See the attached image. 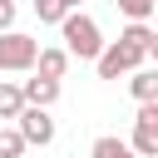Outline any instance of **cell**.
Wrapping results in <instances>:
<instances>
[{"label": "cell", "mask_w": 158, "mask_h": 158, "mask_svg": "<svg viewBox=\"0 0 158 158\" xmlns=\"http://www.w3.org/2000/svg\"><path fill=\"white\" fill-rule=\"evenodd\" d=\"M59 35H64V49H69L74 59H94V64H99V54L109 49L104 35H99V20L84 15V10H69L64 25H59Z\"/></svg>", "instance_id": "cell-1"}, {"label": "cell", "mask_w": 158, "mask_h": 158, "mask_svg": "<svg viewBox=\"0 0 158 158\" xmlns=\"http://www.w3.org/2000/svg\"><path fill=\"white\" fill-rule=\"evenodd\" d=\"M40 64V40L25 35V30H5L0 35V69L5 74H25Z\"/></svg>", "instance_id": "cell-2"}, {"label": "cell", "mask_w": 158, "mask_h": 158, "mask_svg": "<svg viewBox=\"0 0 158 158\" xmlns=\"http://www.w3.org/2000/svg\"><path fill=\"white\" fill-rule=\"evenodd\" d=\"M143 59H148V49H133V44H123V40H114L104 54H99V79H118V74H133V69H143Z\"/></svg>", "instance_id": "cell-3"}, {"label": "cell", "mask_w": 158, "mask_h": 158, "mask_svg": "<svg viewBox=\"0 0 158 158\" xmlns=\"http://www.w3.org/2000/svg\"><path fill=\"white\" fill-rule=\"evenodd\" d=\"M133 153L138 158H158V99L153 104H138V118H133Z\"/></svg>", "instance_id": "cell-4"}, {"label": "cell", "mask_w": 158, "mask_h": 158, "mask_svg": "<svg viewBox=\"0 0 158 158\" xmlns=\"http://www.w3.org/2000/svg\"><path fill=\"white\" fill-rule=\"evenodd\" d=\"M15 128L25 133V143L35 148H44V143H54V118H49V109H40V104H25V114L15 118Z\"/></svg>", "instance_id": "cell-5"}, {"label": "cell", "mask_w": 158, "mask_h": 158, "mask_svg": "<svg viewBox=\"0 0 158 158\" xmlns=\"http://www.w3.org/2000/svg\"><path fill=\"white\" fill-rule=\"evenodd\" d=\"M69 49L64 44H49V49H40V64H35V74H44V79H64L69 74Z\"/></svg>", "instance_id": "cell-6"}, {"label": "cell", "mask_w": 158, "mask_h": 158, "mask_svg": "<svg viewBox=\"0 0 158 158\" xmlns=\"http://www.w3.org/2000/svg\"><path fill=\"white\" fill-rule=\"evenodd\" d=\"M25 84H15V79H0V118H20L25 114Z\"/></svg>", "instance_id": "cell-7"}, {"label": "cell", "mask_w": 158, "mask_h": 158, "mask_svg": "<svg viewBox=\"0 0 158 158\" xmlns=\"http://www.w3.org/2000/svg\"><path fill=\"white\" fill-rule=\"evenodd\" d=\"M25 99H30V104H40V109H49V104L59 99V79H44V74L25 79Z\"/></svg>", "instance_id": "cell-8"}, {"label": "cell", "mask_w": 158, "mask_h": 158, "mask_svg": "<svg viewBox=\"0 0 158 158\" xmlns=\"http://www.w3.org/2000/svg\"><path fill=\"white\" fill-rule=\"evenodd\" d=\"M128 94H133L138 104H153V99H158V69H133V74H128Z\"/></svg>", "instance_id": "cell-9"}, {"label": "cell", "mask_w": 158, "mask_h": 158, "mask_svg": "<svg viewBox=\"0 0 158 158\" xmlns=\"http://www.w3.org/2000/svg\"><path fill=\"white\" fill-rule=\"evenodd\" d=\"M89 158H138V153H133V143H123V138H114V133H104V138H94V148H89Z\"/></svg>", "instance_id": "cell-10"}, {"label": "cell", "mask_w": 158, "mask_h": 158, "mask_svg": "<svg viewBox=\"0 0 158 158\" xmlns=\"http://www.w3.org/2000/svg\"><path fill=\"white\" fill-rule=\"evenodd\" d=\"M25 133L20 128H0V158H25Z\"/></svg>", "instance_id": "cell-11"}, {"label": "cell", "mask_w": 158, "mask_h": 158, "mask_svg": "<svg viewBox=\"0 0 158 158\" xmlns=\"http://www.w3.org/2000/svg\"><path fill=\"white\" fill-rule=\"evenodd\" d=\"M35 15H40V25H64L69 5L64 0H35Z\"/></svg>", "instance_id": "cell-12"}, {"label": "cell", "mask_w": 158, "mask_h": 158, "mask_svg": "<svg viewBox=\"0 0 158 158\" xmlns=\"http://www.w3.org/2000/svg\"><path fill=\"white\" fill-rule=\"evenodd\" d=\"M118 5V15H128V20H148L153 10H158V0H114Z\"/></svg>", "instance_id": "cell-13"}, {"label": "cell", "mask_w": 158, "mask_h": 158, "mask_svg": "<svg viewBox=\"0 0 158 158\" xmlns=\"http://www.w3.org/2000/svg\"><path fill=\"white\" fill-rule=\"evenodd\" d=\"M15 30V0H0V35Z\"/></svg>", "instance_id": "cell-14"}, {"label": "cell", "mask_w": 158, "mask_h": 158, "mask_svg": "<svg viewBox=\"0 0 158 158\" xmlns=\"http://www.w3.org/2000/svg\"><path fill=\"white\" fill-rule=\"evenodd\" d=\"M148 59H153V64H158V35H153V40H148Z\"/></svg>", "instance_id": "cell-15"}, {"label": "cell", "mask_w": 158, "mask_h": 158, "mask_svg": "<svg viewBox=\"0 0 158 158\" xmlns=\"http://www.w3.org/2000/svg\"><path fill=\"white\" fill-rule=\"evenodd\" d=\"M64 5H69V10H79V0H64Z\"/></svg>", "instance_id": "cell-16"}]
</instances>
